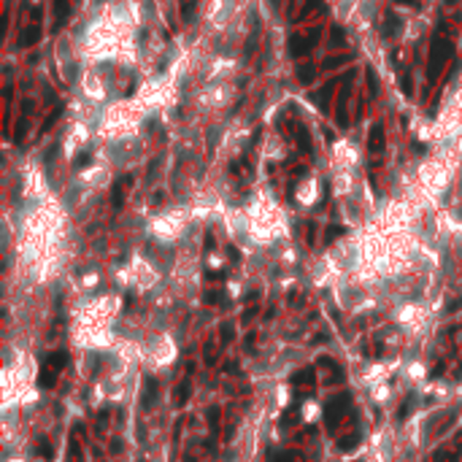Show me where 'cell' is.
<instances>
[{
	"instance_id": "obj_1",
	"label": "cell",
	"mask_w": 462,
	"mask_h": 462,
	"mask_svg": "<svg viewBox=\"0 0 462 462\" xmlns=\"http://www.w3.org/2000/svg\"><path fill=\"white\" fill-rule=\"evenodd\" d=\"M65 365H68V352H52L46 354V357L41 360V368H38V386L41 390H52V386L57 384L60 373L65 370Z\"/></svg>"
},
{
	"instance_id": "obj_2",
	"label": "cell",
	"mask_w": 462,
	"mask_h": 462,
	"mask_svg": "<svg viewBox=\"0 0 462 462\" xmlns=\"http://www.w3.org/2000/svg\"><path fill=\"white\" fill-rule=\"evenodd\" d=\"M452 54H454L452 41L444 38V36H435L432 44H430V60H427V76H430V82L438 78V73L444 70V65L452 60Z\"/></svg>"
},
{
	"instance_id": "obj_3",
	"label": "cell",
	"mask_w": 462,
	"mask_h": 462,
	"mask_svg": "<svg viewBox=\"0 0 462 462\" xmlns=\"http://www.w3.org/2000/svg\"><path fill=\"white\" fill-rule=\"evenodd\" d=\"M349 406H352V398H349L346 392L324 403V422H327V430H330V432H336L338 424L346 419V411H349Z\"/></svg>"
},
{
	"instance_id": "obj_4",
	"label": "cell",
	"mask_w": 462,
	"mask_h": 462,
	"mask_svg": "<svg viewBox=\"0 0 462 462\" xmlns=\"http://www.w3.org/2000/svg\"><path fill=\"white\" fill-rule=\"evenodd\" d=\"M292 386L294 392H303V394H311L314 390H316V368H303V370H298L292 376Z\"/></svg>"
},
{
	"instance_id": "obj_5",
	"label": "cell",
	"mask_w": 462,
	"mask_h": 462,
	"mask_svg": "<svg viewBox=\"0 0 462 462\" xmlns=\"http://www.w3.org/2000/svg\"><path fill=\"white\" fill-rule=\"evenodd\" d=\"M311 38H319V30H311V36H300V32H294V36L290 38V54L292 57H306L308 52H311Z\"/></svg>"
},
{
	"instance_id": "obj_6",
	"label": "cell",
	"mask_w": 462,
	"mask_h": 462,
	"mask_svg": "<svg viewBox=\"0 0 462 462\" xmlns=\"http://www.w3.org/2000/svg\"><path fill=\"white\" fill-rule=\"evenodd\" d=\"M386 149V136H384V124H373L370 136H368V152H370V157H381Z\"/></svg>"
},
{
	"instance_id": "obj_7",
	"label": "cell",
	"mask_w": 462,
	"mask_h": 462,
	"mask_svg": "<svg viewBox=\"0 0 462 462\" xmlns=\"http://www.w3.org/2000/svg\"><path fill=\"white\" fill-rule=\"evenodd\" d=\"M319 373L324 376L327 384H338L344 378V370H340V365L332 357H319Z\"/></svg>"
},
{
	"instance_id": "obj_8",
	"label": "cell",
	"mask_w": 462,
	"mask_h": 462,
	"mask_svg": "<svg viewBox=\"0 0 462 462\" xmlns=\"http://www.w3.org/2000/svg\"><path fill=\"white\" fill-rule=\"evenodd\" d=\"M206 416H208V435H211V444H214V440H219V432H222V408L211 406L206 411Z\"/></svg>"
},
{
	"instance_id": "obj_9",
	"label": "cell",
	"mask_w": 462,
	"mask_h": 462,
	"mask_svg": "<svg viewBox=\"0 0 462 462\" xmlns=\"http://www.w3.org/2000/svg\"><path fill=\"white\" fill-rule=\"evenodd\" d=\"M38 41H41V28H38V24L22 28V32H19V46H22V49H30V46H36Z\"/></svg>"
},
{
	"instance_id": "obj_10",
	"label": "cell",
	"mask_w": 462,
	"mask_h": 462,
	"mask_svg": "<svg viewBox=\"0 0 462 462\" xmlns=\"http://www.w3.org/2000/svg\"><path fill=\"white\" fill-rule=\"evenodd\" d=\"M190 394H192V381L190 378H182V381H178V386H176V392H173V406L184 408L186 400H190Z\"/></svg>"
},
{
	"instance_id": "obj_11",
	"label": "cell",
	"mask_w": 462,
	"mask_h": 462,
	"mask_svg": "<svg viewBox=\"0 0 462 462\" xmlns=\"http://www.w3.org/2000/svg\"><path fill=\"white\" fill-rule=\"evenodd\" d=\"M132 182H136L132 176H122V178H119V184L114 186V192H111L114 208H122V203H124V190H130V186H132Z\"/></svg>"
},
{
	"instance_id": "obj_12",
	"label": "cell",
	"mask_w": 462,
	"mask_h": 462,
	"mask_svg": "<svg viewBox=\"0 0 462 462\" xmlns=\"http://www.w3.org/2000/svg\"><path fill=\"white\" fill-rule=\"evenodd\" d=\"M203 357H206V365H216V336H208L206 338V346H203Z\"/></svg>"
},
{
	"instance_id": "obj_13",
	"label": "cell",
	"mask_w": 462,
	"mask_h": 462,
	"mask_svg": "<svg viewBox=\"0 0 462 462\" xmlns=\"http://www.w3.org/2000/svg\"><path fill=\"white\" fill-rule=\"evenodd\" d=\"M68 14H70V3H68V0H54V16H57L54 28H62V22L68 19Z\"/></svg>"
},
{
	"instance_id": "obj_14",
	"label": "cell",
	"mask_w": 462,
	"mask_h": 462,
	"mask_svg": "<svg viewBox=\"0 0 462 462\" xmlns=\"http://www.w3.org/2000/svg\"><path fill=\"white\" fill-rule=\"evenodd\" d=\"M273 462H306V454L294 452V448H284V452H278L276 457H273Z\"/></svg>"
},
{
	"instance_id": "obj_15",
	"label": "cell",
	"mask_w": 462,
	"mask_h": 462,
	"mask_svg": "<svg viewBox=\"0 0 462 462\" xmlns=\"http://www.w3.org/2000/svg\"><path fill=\"white\" fill-rule=\"evenodd\" d=\"M314 78H316V68H314L311 62H303V65L298 68V82H300V84H311Z\"/></svg>"
},
{
	"instance_id": "obj_16",
	"label": "cell",
	"mask_w": 462,
	"mask_h": 462,
	"mask_svg": "<svg viewBox=\"0 0 462 462\" xmlns=\"http://www.w3.org/2000/svg\"><path fill=\"white\" fill-rule=\"evenodd\" d=\"M154 392H157V384H154V378H146L144 381V408L149 411V408L154 406Z\"/></svg>"
},
{
	"instance_id": "obj_17",
	"label": "cell",
	"mask_w": 462,
	"mask_h": 462,
	"mask_svg": "<svg viewBox=\"0 0 462 462\" xmlns=\"http://www.w3.org/2000/svg\"><path fill=\"white\" fill-rule=\"evenodd\" d=\"M460 454H462L460 448H440L432 462H460Z\"/></svg>"
},
{
	"instance_id": "obj_18",
	"label": "cell",
	"mask_w": 462,
	"mask_h": 462,
	"mask_svg": "<svg viewBox=\"0 0 462 462\" xmlns=\"http://www.w3.org/2000/svg\"><path fill=\"white\" fill-rule=\"evenodd\" d=\"M298 146L303 149L306 154H311L314 152V146H311V136H308V127H298Z\"/></svg>"
},
{
	"instance_id": "obj_19",
	"label": "cell",
	"mask_w": 462,
	"mask_h": 462,
	"mask_svg": "<svg viewBox=\"0 0 462 462\" xmlns=\"http://www.w3.org/2000/svg\"><path fill=\"white\" fill-rule=\"evenodd\" d=\"M68 462H84V454H82V444H78V435L70 438V448H68Z\"/></svg>"
},
{
	"instance_id": "obj_20",
	"label": "cell",
	"mask_w": 462,
	"mask_h": 462,
	"mask_svg": "<svg viewBox=\"0 0 462 462\" xmlns=\"http://www.w3.org/2000/svg\"><path fill=\"white\" fill-rule=\"evenodd\" d=\"M400 30H403V28H400V19H398V16H386L384 36H386V38H398V36H400Z\"/></svg>"
},
{
	"instance_id": "obj_21",
	"label": "cell",
	"mask_w": 462,
	"mask_h": 462,
	"mask_svg": "<svg viewBox=\"0 0 462 462\" xmlns=\"http://www.w3.org/2000/svg\"><path fill=\"white\" fill-rule=\"evenodd\" d=\"M357 440H360V432L354 430L352 435H344V438L338 440V448H340V452H352V448L357 446Z\"/></svg>"
},
{
	"instance_id": "obj_22",
	"label": "cell",
	"mask_w": 462,
	"mask_h": 462,
	"mask_svg": "<svg viewBox=\"0 0 462 462\" xmlns=\"http://www.w3.org/2000/svg\"><path fill=\"white\" fill-rule=\"evenodd\" d=\"M232 338H236V324H232V322H224L222 327H219V340H222V344L227 346Z\"/></svg>"
},
{
	"instance_id": "obj_23",
	"label": "cell",
	"mask_w": 462,
	"mask_h": 462,
	"mask_svg": "<svg viewBox=\"0 0 462 462\" xmlns=\"http://www.w3.org/2000/svg\"><path fill=\"white\" fill-rule=\"evenodd\" d=\"M332 86H336V84H327V86H324V90H322V92H319V95H316V100H319V106H322V111L327 108V100H330V95H332Z\"/></svg>"
},
{
	"instance_id": "obj_24",
	"label": "cell",
	"mask_w": 462,
	"mask_h": 462,
	"mask_svg": "<svg viewBox=\"0 0 462 462\" xmlns=\"http://www.w3.org/2000/svg\"><path fill=\"white\" fill-rule=\"evenodd\" d=\"M365 76H368V84H370V95H376V92H378V76H376V70L368 68Z\"/></svg>"
},
{
	"instance_id": "obj_25",
	"label": "cell",
	"mask_w": 462,
	"mask_h": 462,
	"mask_svg": "<svg viewBox=\"0 0 462 462\" xmlns=\"http://www.w3.org/2000/svg\"><path fill=\"white\" fill-rule=\"evenodd\" d=\"M206 303H211V306H216V303H224V294L219 292V290H211V292H206Z\"/></svg>"
},
{
	"instance_id": "obj_26",
	"label": "cell",
	"mask_w": 462,
	"mask_h": 462,
	"mask_svg": "<svg viewBox=\"0 0 462 462\" xmlns=\"http://www.w3.org/2000/svg\"><path fill=\"white\" fill-rule=\"evenodd\" d=\"M349 124V111H346V100L338 106V127H346Z\"/></svg>"
},
{
	"instance_id": "obj_27",
	"label": "cell",
	"mask_w": 462,
	"mask_h": 462,
	"mask_svg": "<svg viewBox=\"0 0 462 462\" xmlns=\"http://www.w3.org/2000/svg\"><path fill=\"white\" fill-rule=\"evenodd\" d=\"M90 160H92L90 152H82L76 160H73V168H84V165H90Z\"/></svg>"
},
{
	"instance_id": "obj_28",
	"label": "cell",
	"mask_w": 462,
	"mask_h": 462,
	"mask_svg": "<svg viewBox=\"0 0 462 462\" xmlns=\"http://www.w3.org/2000/svg\"><path fill=\"white\" fill-rule=\"evenodd\" d=\"M330 38H332V46H340V44L346 41V36H344V30H340V28H332Z\"/></svg>"
},
{
	"instance_id": "obj_29",
	"label": "cell",
	"mask_w": 462,
	"mask_h": 462,
	"mask_svg": "<svg viewBox=\"0 0 462 462\" xmlns=\"http://www.w3.org/2000/svg\"><path fill=\"white\" fill-rule=\"evenodd\" d=\"M60 114H62V108H54V111H52V114H49V119H46V122H44V127H41V130H44V132H46V130H49V127H52V124H54V122H57V119H60Z\"/></svg>"
},
{
	"instance_id": "obj_30",
	"label": "cell",
	"mask_w": 462,
	"mask_h": 462,
	"mask_svg": "<svg viewBox=\"0 0 462 462\" xmlns=\"http://www.w3.org/2000/svg\"><path fill=\"white\" fill-rule=\"evenodd\" d=\"M254 316H257V306H249V308H246V314H244V319H240V322H244V324H249Z\"/></svg>"
},
{
	"instance_id": "obj_31",
	"label": "cell",
	"mask_w": 462,
	"mask_h": 462,
	"mask_svg": "<svg viewBox=\"0 0 462 462\" xmlns=\"http://www.w3.org/2000/svg\"><path fill=\"white\" fill-rule=\"evenodd\" d=\"M403 92H406V95H411V92H414V78L408 76V73H403Z\"/></svg>"
},
{
	"instance_id": "obj_32",
	"label": "cell",
	"mask_w": 462,
	"mask_h": 462,
	"mask_svg": "<svg viewBox=\"0 0 462 462\" xmlns=\"http://www.w3.org/2000/svg\"><path fill=\"white\" fill-rule=\"evenodd\" d=\"M314 8H319V0H308V6H306L303 11H300V19H303V16H308Z\"/></svg>"
},
{
	"instance_id": "obj_33",
	"label": "cell",
	"mask_w": 462,
	"mask_h": 462,
	"mask_svg": "<svg viewBox=\"0 0 462 462\" xmlns=\"http://www.w3.org/2000/svg\"><path fill=\"white\" fill-rule=\"evenodd\" d=\"M192 8H195V0H184V19H192Z\"/></svg>"
},
{
	"instance_id": "obj_34",
	"label": "cell",
	"mask_w": 462,
	"mask_h": 462,
	"mask_svg": "<svg viewBox=\"0 0 462 462\" xmlns=\"http://www.w3.org/2000/svg\"><path fill=\"white\" fill-rule=\"evenodd\" d=\"M24 130H28V124H24V122H19V124H16V140H24V136H28Z\"/></svg>"
},
{
	"instance_id": "obj_35",
	"label": "cell",
	"mask_w": 462,
	"mask_h": 462,
	"mask_svg": "<svg viewBox=\"0 0 462 462\" xmlns=\"http://www.w3.org/2000/svg\"><path fill=\"white\" fill-rule=\"evenodd\" d=\"M344 232H346V227H332V230L327 232V240H332L336 236H344Z\"/></svg>"
},
{
	"instance_id": "obj_36",
	"label": "cell",
	"mask_w": 462,
	"mask_h": 462,
	"mask_svg": "<svg viewBox=\"0 0 462 462\" xmlns=\"http://www.w3.org/2000/svg\"><path fill=\"white\" fill-rule=\"evenodd\" d=\"M408 411H411V400H406V406H403V408H400V419H403V416H406V414H408Z\"/></svg>"
},
{
	"instance_id": "obj_37",
	"label": "cell",
	"mask_w": 462,
	"mask_h": 462,
	"mask_svg": "<svg viewBox=\"0 0 462 462\" xmlns=\"http://www.w3.org/2000/svg\"><path fill=\"white\" fill-rule=\"evenodd\" d=\"M454 444H457V446H454V448H460V452H462V432L457 435V440H454Z\"/></svg>"
},
{
	"instance_id": "obj_38",
	"label": "cell",
	"mask_w": 462,
	"mask_h": 462,
	"mask_svg": "<svg viewBox=\"0 0 462 462\" xmlns=\"http://www.w3.org/2000/svg\"><path fill=\"white\" fill-rule=\"evenodd\" d=\"M446 3H448V6H454V3H457V0H446Z\"/></svg>"
}]
</instances>
